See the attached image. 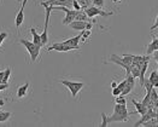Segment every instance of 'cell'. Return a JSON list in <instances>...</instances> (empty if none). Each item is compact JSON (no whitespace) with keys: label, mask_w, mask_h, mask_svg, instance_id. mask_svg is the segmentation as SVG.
Instances as JSON below:
<instances>
[{"label":"cell","mask_w":158,"mask_h":127,"mask_svg":"<svg viewBox=\"0 0 158 127\" xmlns=\"http://www.w3.org/2000/svg\"><path fill=\"white\" fill-rule=\"evenodd\" d=\"M126 85H127V79H124L122 82H119L118 85H117V87H118L121 91H123V90H124V87H126Z\"/></svg>","instance_id":"cell-33"},{"label":"cell","mask_w":158,"mask_h":127,"mask_svg":"<svg viewBox=\"0 0 158 127\" xmlns=\"http://www.w3.org/2000/svg\"><path fill=\"white\" fill-rule=\"evenodd\" d=\"M89 1H91V2H93V0H89Z\"/></svg>","instance_id":"cell-40"},{"label":"cell","mask_w":158,"mask_h":127,"mask_svg":"<svg viewBox=\"0 0 158 127\" xmlns=\"http://www.w3.org/2000/svg\"><path fill=\"white\" fill-rule=\"evenodd\" d=\"M153 110L157 113V115H158V98H157V101L155 102V105H153Z\"/></svg>","instance_id":"cell-36"},{"label":"cell","mask_w":158,"mask_h":127,"mask_svg":"<svg viewBox=\"0 0 158 127\" xmlns=\"http://www.w3.org/2000/svg\"><path fill=\"white\" fill-rule=\"evenodd\" d=\"M53 10H59V11H63L65 12V17L64 20L62 21V24L63 25H69L73 21H75V17H76V10L74 9H69L66 6H53Z\"/></svg>","instance_id":"cell-4"},{"label":"cell","mask_w":158,"mask_h":127,"mask_svg":"<svg viewBox=\"0 0 158 127\" xmlns=\"http://www.w3.org/2000/svg\"><path fill=\"white\" fill-rule=\"evenodd\" d=\"M156 28H158V15H157V17H156V22H155V24L151 27V30H155Z\"/></svg>","instance_id":"cell-35"},{"label":"cell","mask_w":158,"mask_h":127,"mask_svg":"<svg viewBox=\"0 0 158 127\" xmlns=\"http://www.w3.org/2000/svg\"><path fill=\"white\" fill-rule=\"evenodd\" d=\"M29 82H26L24 85H22V86H19L18 90H17V97L18 98H23V97H26L27 96V92H28V90H29Z\"/></svg>","instance_id":"cell-19"},{"label":"cell","mask_w":158,"mask_h":127,"mask_svg":"<svg viewBox=\"0 0 158 127\" xmlns=\"http://www.w3.org/2000/svg\"><path fill=\"white\" fill-rule=\"evenodd\" d=\"M11 116L12 114L10 112H0V122H6Z\"/></svg>","instance_id":"cell-25"},{"label":"cell","mask_w":158,"mask_h":127,"mask_svg":"<svg viewBox=\"0 0 158 127\" xmlns=\"http://www.w3.org/2000/svg\"><path fill=\"white\" fill-rule=\"evenodd\" d=\"M19 42L27 49L28 53H29V56H30V61H31V63H35V62L38 61V58H39L41 46L35 45L33 41H29V40H27V39H19Z\"/></svg>","instance_id":"cell-2"},{"label":"cell","mask_w":158,"mask_h":127,"mask_svg":"<svg viewBox=\"0 0 158 127\" xmlns=\"http://www.w3.org/2000/svg\"><path fill=\"white\" fill-rule=\"evenodd\" d=\"M69 27L71 28V29H74V30H80V32H82V30H85V29H92L93 28V24L92 22H85V21H73Z\"/></svg>","instance_id":"cell-7"},{"label":"cell","mask_w":158,"mask_h":127,"mask_svg":"<svg viewBox=\"0 0 158 127\" xmlns=\"http://www.w3.org/2000/svg\"><path fill=\"white\" fill-rule=\"evenodd\" d=\"M121 57H122V61L127 64V65H132V63H133V55L124 53V55H122Z\"/></svg>","instance_id":"cell-23"},{"label":"cell","mask_w":158,"mask_h":127,"mask_svg":"<svg viewBox=\"0 0 158 127\" xmlns=\"http://www.w3.org/2000/svg\"><path fill=\"white\" fill-rule=\"evenodd\" d=\"M0 112H2V110H1V109H0Z\"/></svg>","instance_id":"cell-41"},{"label":"cell","mask_w":158,"mask_h":127,"mask_svg":"<svg viewBox=\"0 0 158 127\" xmlns=\"http://www.w3.org/2000/svg\"><path fill=\"white\" fill-rule=\"evenodd\" d=\"M145 61H150V55H145V56H138V55H133V63L135 65H141Z\"/></svg>","instance_id":"cell-15"},{"label":"cell","mask_w":158,"mask_h":127,"mask_svg":"<svg viewBox=\"0 0 158 127\" xmlns=\"http://www.w3.org/2000/svg\"><path fill=\"white\" fill-rule=\"evenodd\" d=\"M131 74L134 77H139V75H140V67L135 65V64H132L131 65Z\"/></svg>","instance_id":"cell-24"},{"label":"cell","mask_w":158,"mask_h":127,"mask_svg":"<svg viewBox=\"0 0 158 127\" xmlns=\"http://www.w3.org/2000/svg\"><path fill=\"white\" fill-rule=\"evenodd\" d=\"M4 73H5V70H0V82H2V79H4Z\"/></svg>","instance_id":"cell-38"},{"label":"cell","mask_w":158,"mask_h":127,"mask_svg":"<svg viewBox=\"0 0 158 127\" xmlns=\"http://www.w3.org/2000/svg\"><path fill=\"white\" fill-rule=\"evenodd\" d=\"M2 104H4V101H2V99H0V105H2Z\"/></svg>","instance_id":"cell-39"},{"label":"cell","mask_w":158,"mask_h":127,"mask_svg":"<svg viewBox=\"0 0 158 127\" xmlns=\"http://www.w3.org/2000/svg\"><path fill=\"white\" fill-rule=\"evenodd\" d=\"M150 61H145L144 63L140 65V75H139V80H140V86L144 87V82H145V74L146 70H147V67H148Z\"/></svg>","instance_id":"cell-14"},{"label":"cell","mask_w":158,"mask_h":127,"mask_svg":"<svg viewBox=\"0 0 158 127\" xmlns=\"http://www.w3.org/2000/svg\"><path fill=\"white\" fill-rule=\"evenodd\" d=\"M132 103L134 104V107H135V112L132 113V114H135V113H136V114H139L141 116V115H144L146 112L148 110L147 107L143 104V102H138V101H135V99H132Z\"/></svg>","instance_id":"cell-12"},{"label":"cell","mask_w":158,"mask_h":127,"mask_svg":"<svg viewBox=\"0 0 158 127\" xmlns=\"http://www.w3.org/2000/svg\"><path fill=\"white\" fill-rule=\"evenodd\" d=\"M147 80L153 85V87L158 89V72L157 70H153V72L151 73V75L148 76Z\"/></svg>","instance_id":"cell-20"},{"label":"cell","mask_w":158,"mask_h":127,"mask_svg":"<svg viewBox=\"0 0 158 127\" xmlns=\"http://www.w3.org/2000/svg\"><path fill=\"white\" fill-rule=\"evenodd\" d=\"M104 4H105V1L104 0H93L92 5H94V6H97V7H104Z\"/></svg>","instance_id":"cell-30"},{"label":"cell","mask_w":158,"mask_h":127,"mask_svg":"<svg viewBox=\"0 0 158 127\" xmlns=\"http://www.w3.org/2000/svg\"><path fill=\"white\" fill-rule=\"evenodd\" d=\"M91 35H92V29H85V30H82L81 32V40H82V42H86V40L91 38Z\"/></svg>","instance_id":"cell-21"},{"label":"cell","mask_w":158,"mask_h":127,"mask_svg":"<svg viewBox=\"0 0 158 127\" xmlns=\"http://www.w3.org/2000/svg\"><path fill=\"white\" fill-rule=\"evenodd\" d=\"M157 116V113L153 110V109H148L147 112H146L144 115H141V119L140 120H138L133 126L134 127H139V126H141L144 122H146V121H148L150 119H152V117H156Z\"/></svg>","instance_id":"cell-11"},{"label":"cell","mask_w":158,"mask_h":127,"mask_svg":"<svg viewBox=\"0 0 158 127\" xmlns=\"http://www.w3.org/2000/svg\"><path fill=\"white\" fill-rule=\"evenodd\" d=\"M122 93V91L118 89V87H115V89H112V96H115V97H117Z\"/></svg>","instance_id":"cell-34"},{"label":"cell","mask_w":158,"mask_h":127,"mask_svg":"<svg viewBox=\"0 0 158 127\" xmlns=\"http://www.w3.org/2000/svg\"><path fill=\"white\" fill-rule=\"evenodd\" d=\"M115 63L119 65V67H122L124 70H126V75H128V74H131V65H127V64L124 63L123 61H122V57L121 56H117V55H111L110 56V58H109V63Z\"/></svg>","instance_id":"cell-8"},{"label":"cell","mask_w":158,"mask_h":127,"mask_svg":"<svg viewBox=\"0 0 158 127\" xmlns=\"http://www.w3.org/2000/svg\"><path fill=\"white\" fill-rule=\"evenodd\" d=\"M73 9H74V10H76V11L82 10V7H81V5L79 4V1H77V0H73Z\"/></svg>","instance_id":"cell-31"},{"label":"cell","mask_w":158,"mask_h":127,"mask_svg":"<svg viewBox=\"0 0 158 127\" xmlns=\"http://www.w3.org/2000/svg\"><path fill=\"white\" fill-rule=\"evenodd\" d=\"M115 102H116V103H118V104H127V99H126V97H124V96H122V94L117 96V97L115 98Z\"/></svg>","instance_id":"cell-28"},{"label":"cell","mask_w":158,"mask_h":127,"mask_svg":"<svg viewBox=\"0 0 158 127\" xmlns=\"http://www.w3.org/2000/svg\"><path fill=\"white\" fill-rule=\"evenodd\" d=\"M63 86H65L66 89L70 91V93H71V96L74 97V98H76L77 97V94H79V92L81 90L83 89V86H85V84L83 82H77V81H69V80H60L59 81Z\"/></svg>","instance_id":"cell-3"},{"label":"cell","mask_w":158,"mask_h":127,"mask_svg":"<svg viewBox=\"0 0 158 127\" xmlns=\"http://www.w3.org/2000/svg\"><path fill=\"white\" fill-rule=\"evenodd\" d=\"M126 79H127V85H126L124 90H123L122 93H121L122 96H127V94H129L133 90H134V87H135V77H134L132 74L126 75Z\"/></svg>","instance_id":"cell-10"},{"label":"cell","mask_w":158,"mask_h":127,"mask_svg":"<svg viewBox=\"0 0 158 127\" xmlns=\"http://www.w3.org/2000/svg\"><path fill=\"white\" fill-rule=\"evenodd\" d=\"M85 11L86 13L88 15V17L89 18H94V17H97V16H102V17H109V16H111L112 15V11H110V12H106L104 11L102 7H97V6H94V5H91L89 7H87V9H85Z\"/></svg>","instance_id":"cell-5"},{"label":"cell","mask_w":158,"mask_h":127,"mask_svg":"<svg viewBox=\"0 0 158 127\" xmlns=\"http://www.w3.org/2000/svg\"><path fill=\"white\" fill-rule=\"evenodd\" d=\"M27 2H28V0H23V4H22L19 11H18L17 16H16L15 24H16V29H17V30L21 28V25L23 24V22H24V7H26Z\"/></svg>","instance_id":"cell-9"},{"label":"cell","mask_w":158,"mask_h":127,"mask_svg":"<svg viewBox=\"0 0 158 127\" xmlns=\"http://www.w3.org/2000/svg\"><path fill=\"white\" fill-rule=\"evenodd\" d=\"M75 49L73 47V46H69V45H66L64 44L63 41L62 42H54L52 45H50L48 47H47V51L48 52H51V51H58V52H69V51H74Z\"/></svg>","instance_id":"cell-6"},{"label":"cell","mask_w":158,"mask_h":127,"mask_svg":"<svg viewBox=\"0 0 158 127\" xmlns=\"http://www.w3.org/2000/svg\"><path fill=\"white\" fill-rule=\"evenodd\" d=\"M10 76H11V68L9 67V68H6V69H5L2 82H4V84H7V82H9V79H10Z\"/></svg>","instance_id":"cell-26"},{"label":"cell","mask_w":158,"mask_h":127,"mask_svg":"<svg viewBox=\"0 0 158 127\" xmlns=\"http://www.w3.org/2000/svg\"><path fill=\"white\" fill-rule=\"evenodd\" d=\"M158 50V38L157 37H153L152 39V41H151V44L147 46V49H146V55H151V53H153L155 51Z\"/></svg>","instance_id":"cell-18"},{"label":"cell","mask_w":158,"mask_h":127,"mask_svg":"<svg viewBox=\"0 0 158 127\" xmlns=\"http://www.w3.org/2000/svg\"><path fill=\"white\" fill-rule=\"evenodd\" d=\"M102 124H100V126L102 127H105V126H107L109 125V122H107V116H106V114L105 113H102Z\"/></svg>","instance_id":"cell-29"},{"label":"cell","mask_w":158,"mask_h":127,"mask_svg":"<svg viewBox=\"0 0 158 127\" xmlns=\"http://www.w3.org/2000/svg\"><path fill=\"white\" fill-rule=\"evenodd\" d=\"M77 1H79V4L81 5L82 10H85V9H87V7H89L92 5V2L89 0H77Z\"/></svg>","instance_id":"cell-27"},{"label":"cell","mask_w":158,"mask_h":127,"mask_svg":"<svg viewBox=\"0 0 158 127\" xmlns=\"http://www.w3.org/2000/svg\"><path fill=\"white\" fill-rule=\"evenodd\" d=\"M80 40H81V33H80L79 35L74 37V38H70V39H68V40H64L63 42L66 44V45H69V46H73L75 50H79L80 49Z\"/></svg>","instance_id":"cell-13"},{"label":"cell","mask_w":158,"mask_h":127,"mask_svg":"<svg viewBox=\"0 0 158 127\" xmlns=\"http://www.w3.org/2000/svg\"><path fill=\"white\" fill-rule=\"evenodd\" d=\"M75 20L76 21H85V22H95V21H92V18H89L88 17V15L86 13L85 10H80L76 12V17H75Z\"/></svg>","instance_id":"cell-16"},{"label":"cell","mask_w":158,"mask_h":127,"mask_svg":"<svg viewBox=\"0 0 158 127\" xmlns=\"http://www.w3.org/2000/svg\"><path fill=\"white\" fill-rule=\"evenodd\" d=\"M129 115L131 113L127 109L126 104H118L116 103V105L114 107V113L110 117H107V122H124L129 120Z\"/></svg>","instance_id":"cell-1"},{"label":"cell","mask_w":158,"mask_h":127,"mask_svg":"<svg viewBox=\"0 0 158 127\" xmlns=\"http://www.w3.org/2000/svg\"><path fill=\"white\" fill-rule=\"evenodd\" d=\"M117 85H118V84H117L115 80H112V81H111V89H115V87H117Z\"/></svg>","instance_id":"cell-37"},{"label":"cell","mask_w":158,"mask_h":127,"mask_svg":"<svg viewBox=\"0 0 158 127\" xmlns=\"http://www.w3.org/2000/svg\"><path fill=\"white\" fill-rule=\"evenodd\" d=\"M141 126H145V127H157L158 126L157 116H156V117H152V119H150L148 121L144 122Z\"/></svg>","instance_id":"cell-22"},{"label":"cell","mask_w":158,"mask_h":127,"mask_svg":"<svg viewBox=\"0 0 158 127\" xmlns=\"http://www.w3.org/2000/svg\"><path fill=\"white\" fill-rule=\"evenodd\" d=\"M30 33H31V37H33V42L35 44V45H38V46H44V44H42V40H41V37H40V34H38V32H36V29L35 28H30Z\"/></svg>","instance_id":"cell-17"},{"label":"cell","mask_w":158,"mask_h":127,"mask_svg":"<svg viewBox=\"0 0 158 127\" xmlns=\"http://www.w3.org/2000/svg\"><path fill=\"white\" fill-rule=\"evenodd\" d=\"M7 38V33L6 32H1L0 33V46H1V44L4 42V40Z\"/></svg>","instance_id":"cell-32"}]
</instances>
